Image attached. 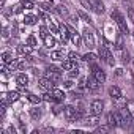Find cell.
Masks as SVG:
<instances>
[{
  "label": "cell",
  "instance_id": "1",
  "mask_svg": "<svg viewBox=\"0 0 134 134\" xmlns=\"http://www.w3.org/2000/svg\"><path fill=\"white\" fill-rule=\"evenodd\" d=\"M110 16H112V19L117 22V25H118V29H120V33H121V35H128V33H129V29H128L126 21H125V18L121 16V13H120L118 10H114V11L110 13Z\"/></svg>",
  "mask_w": 134,
  "mask_h": 134
},
{
  "label": "cell",
  "instance_id": "2",
  "mask_svg": "<svg viewBox=\"0 0 134 134\" xmlns=\"http://www.w3.org/2000/svg\"><path fill=\"white\" fill-rule=\"evenodd\" d=\"M63 115H65V118L68 120V121H77L82 117V114L79 112V109H76L74 106H66L63 109Z\"/></svg>",
  "mask_w": 134,
  "mask_h": 134
},
{
  "label": "cell",
  "instance_id": "3",
  "mask_svg": "<svg viewBox=\"0 0 134 134\" xmlns=\"http://www.w3.org/2000/svg\"><path fill=\"white\" fill-rule=\"evenodd\" d=\"M99 57L109 65V66H114V63H115V58H114V55L110 54V51L107 49V46H99Z\"/></svg>",
  "mask_w": 134,
  "mask_h": 134
},
{
  "label": "cell",
  "instance_id": "4",
  "mask_svg": "<svg viewBox=\"0 0 134 134\" xmlns=\"http://www.w3.org/2000/svg\"><path fill=\"white\" fill-rule=\"evenodd\" d=\"M62 68H57V66H47L46 68V76L49 77V79H52L54 82H57V81H60V77H62Z\"/></svg>",
  "mask_w": 134,
  "mask_h": 134
},
{
  "label": "cell",
  "instance_id": "5",
  "mask_svg": "<svg viewBox=\"0 0 134 134\" xmlns=\"http://www.w3.org/2000/svg\"><path fill=\"white\" fill-rule=\"evenodd\" d=\"M82 41H84V44H85L88 49H93V47H95V36H93L92 30L85 29V30L82 32Z\"/></svg>",
  "mask_w": 134,
  "mask_h": 134
},
{
  "label": "cell",
  "instance_id": "6",
  "mask_svg": "<svg viewBox=\"0 0 134 134\" xmlns=\"http://www.w3.org/2000/svg\"><path fill=\"white\" fill-rule=\"evenodd\" d=\"M118 112H120V117H121V126H125V128L129 126V123L132 121V115H131V112L126 109V106L121 107Z\"/></svg>",
  "mask_w": 134,
  "mask_h": 134
},
{
  "label": "cell",
  "instance_id": "7",
  "mask_svg": "<svg viewBox=\"0 0 134 134\" xmlns=\"http://www.w3.org/2000/svg\"><path fill=\"white\" fill-rule=\"evenodd\" d=\"M107 125H109L110 128H115V126L121 125L120 112H110V114H107Z\"/></svg>",
  "mask_w": 134,
  "mask_h": 134
},
{
  "label": "cell",
  "instance_id": "8",
  "mask_svg": "<svg viewBox=\"0 0 134 134\" xmlns=\"http://www.w3.org/2000/svg\"><path fill=\"white\" fill-rule=\"evenodd\" d=\"M104 109V103L101 99H93L92 104H90V114L92 115H99Z\"/></svg>",
  "mask_w": 134,
  "mask_h": 134
},
{
  "label": "cell",
  "instance_id": "9",
  "mask_svg": "<svg viewBox=\"0 0 134 134\" xmlns=\"http://www.w3.org/2000/svg\"><path fill=\"white\" fill-rule=\"evenodd\" d=\"M92 74L103 84V82H106V73L99 68L98 65H95V63H92Z\"/></svg>",
  "mask_w": 134,
  "mask_h": 134
},
{
  "label": "cell",
  "instance_id": "10",
  "mask_svg": "<svg viewBox=\"0 0 134 134\" xmlns=\"http://www.w3.org/2000/svg\"><path fill=\"white\" fill-rule=\"evenodd\" d=\"M87 88H88L90 92H98V90L101 88V82H99L93 74H92V76L87 79Z\"/></svg>",
  "mask_w": 134,
  "mask_h": 134
},
{
  "label": "cell",
  "instance_id": "11",
  "mask_svg": "<svg viewBox=\"0 0 134 134\" xmlns=\"http://www.w3.org/2000/svg\"><path fill=\"white\" fill-rule=\"evenodd\" d=\"M88 3L92 7V11H95L96 14L104 13V3L101 2V0H88Z\"/></svg>",
  "mask_w": 134,
  "mask_h": 134
},
{
  "label": "cell",
  "instance_id": "12",
  "mask_svg": "<svg viewBox=\"0 0 134 134\" xmlns=\"http://www.w3.org/2000/svg\"><path fill=\"white\" fill-rule=\"evenodd\" d=\"M58 29H60V38H62V43H66V41L71 38V32H70V29L66 27L63 22L58 25Z\"/></svg>",
  "mask_w": 134,
  "mask_h": 134
},
{
  "label": "cell",
  "instance_id": "13",
  "mask_svg": "<svg viewBox=\"0 0 134 134\" xmlns=\"http://www.w3.org/2000/svg\"><path fill=\"white\" fill-rule=\"evenodd\" d=\"M38 84H40V87H41L43 90H52V88H54V85H55V84H54V81H52V79H49L47 76H46V77H41V79L38 81Z\"/></svg>",
  "mask_w": 134,
  "mask_h": 134
},
{
  "label": "cell",
  "instance_id": "14",
  "mask_svg": "<svg viewBox=\"0 0 134 134\" xmlns=\"http://www.w3.org/2000/svg\"><path fill=\"white\" fill-rule=\"evenodd\" d=\"M109 96H110L114 101H117V99L121 98V90H120L117 85H112V87L109 88Z\"/></svg>",
  "mask_w": 134,
  "mask_h": 134
},
{
  "label": "cell",
  "instance_id": "15",
  "mask_svg": "<svg viewBox=\"0 0 134 134\" xmlns=\"http://www.w3.org/2000/svg\"><path fill=\"white\" fill-rule=\"evenodd\" d=\"M55 13L58 14V16H62V18H70V11H68V8H66L65 5H57L55 7Z\"/></svg>",
  "mask_w": 134,
  "mask_h": 134
},
{
  "label": "cell",
  "instance_id": "16",
  "mask_svg": "<svg viewBox=\"0 0 134 134\" xmlns=\"http://www.w3.org/2000/svg\"><path fill=\"white\" fill-rule=\"evenodd\" d=\"M16 82H18L19 87H27V84H29V76L24 74V73H21V74L16 76Z\"/></svg>",
  "mask_w": 134,
  "mask_h": 134
},
{
  "label": "cell",
  "instance_id": "17",
  "mask_svg": "<svg viewBox=\"0 0 134 134\" xmlns=\"http://www.w3.org/2000/svg\"><path fill=\"white\" fill-rule=\"evenodd\" d=\"M52 96H54L55 103H62V101L66 98V95H65L62 90H58V88H52Z\"/></svg>",
  "mask_w": 134,
  "mask_h": 134
},
{
  "label": "cell",
  "instance_id": "18",
  "mask_svg": "<svg viewBox=\"0 0 134 134\" xmlns=\"http://www.w3.org/2000/svg\"><path fill=\"white\" fill-rule=\"evenodd\" d=\"M70 32H71V41H73V44H74L76 47H79V46H81V43H82L81 35H79L77 32H74L73 29H70Z\"/></svg>",
  "mask_w": 134,
  "mask_h": 134
},
{
  "label": "cell",
  "instance_id": "19",
  "mask_svg": "<svg viewBox=\"0 0 134 134\" xmlns=\"http://www.w3.org/2000/svg\"><path fill=\"white\" fill-rule=\"evenodd\" d=\"M30 51H32V47H30L29 44H21V46H18V54H19V55H29Z\"/></svg>",
  "mask_w": 134,
  "mask_h": 134
},
{
  "label": "cell",
  "instance_id": "20",
  "mask_svg": "<svg viewBox=\"0 0 134 134\" xmlns=\"http://www.w3.org/2000/svg\"><path fill=\"white\" fill-rule=\"evenodd\" d=\"M74 63H73V60L70 58V60H62V70L63 71H70L71 68H74Z\"/></svg>",
  "mask_w": 134,
  "mask_h": 134
},
{
  "label": "cell",
  "instance_id": "21",
  "mask_svg": "<svg viewBox=\"0 0 134 134\" xmlns=\"http://www.w3.org/2000/svg\"><path fill=\"white\" fill-rule=\"evenodd\" d=\"M84 125H87V126H95V125H98L99 123V120H98V115H93V117H88V118H85V121H82Z\"/></svg>",
  "mask_w": 134,
  "mask_h": 134
},
{
  "label": "cell",
  "instance_id": "22",
  "mask_svg": "<svg viewBox=\"0 0 134 134\" xmlns=\"http://www.w3.org/2000/svg\"><path fill=\"white\" fill-rule=\"evenodd\" d=\"M36 21H38V18H36L35 14H27V16L24 18V24H27V25H33V24H36Z\"/></svg>",
  "mask_w": 134,
  "mask_h": 134
},
{
  "label": "cell",
  "instance_id": "23",
  "mask_svg": "<svg viewBox=\"0 0 134 134\" xmlns=\"http://www.w3.org/2000/svg\"><path fill=\"white\" fill-rule=\"evenodd\" d=\"M63 57H65L63 51H52L51 52V58L52 60H63Z\"/></svg>",
  "mask_w": 134,
  "mask_h": 134
},
{
  "label": "cell",
  "instance_id": "24",
  "mask_svg": "<svg viewBox=\"0 0 134 134\" xmlns=\"http://www.w3.org/2000/svg\"><path fill=\"white\" fill-rule=\"evenodd\" d=\"M27 44H29L32 49L38 47V40L35 38V35H29V38H27Z\"/></svg>",
  "mask_w": 134,
  "mask_h": 134
},
{
  "label": "cell",
  "instance_id": "25",
  "mask_svg": "<svg viewBox=\"0 0 134 134\" xmlns=\"http://www.w3.org/2000/svg\"><path fill=\"white\" fill-rule=\"evenodd\" d=\"M2 62L7 63V65L11 63V62H13V54H11V52H3V54H2Z\"/></svg>",
  "mask_w": 134,
  "mask_h": 134
},
{
  "label": "cell",
  "instance_id": "26",
  "mask_svg": "<svg viewBox=\"0 0 134 134\" xmlns=\"http://www.w3.org/2000/svg\"><path fill=\"white\" fill-rule=\"evenodd\" d=\"M77 16H79V18H81L82 21H85V22H88V24H92V18H90V16H88L87 13H84L82 10H79V11H77Z\"/></svg>",
  "mask_w": 134,
  "mask_h": 134
},
{
  "label": "cell",
  "instance_id": "27",
  "mask_svg": "<svg viewBox=\"0 0 134 134\" xmlns=\"http://www.w3.org/2000/svg\"><path fill=\"white\" fill-rule=\"evenodd\" d=\"M44 44H46L47 47H54V46L57 44V41H55V40H54L52 36H49V35H47V36L44 38Z\"/></svg>",
  "mask_w": 134,
  "mask_h": 134
},
{
  "label": "cell",
  "instance_id": "28",
  "mask_svg": "<svg viewBox=\"0 0 134 134\" xmlns=\"http://www.w3.org/2000/svg\"><path fill=\"white\" fill-rule=\"evenodd\" d=\"M30 117L33 120H40L41 118V110L40 109H30Z\"/></svg>",
  "mask_w": 134,
  "mask_h": 134
},
{
  "label": "cell",
  "instance_id": "29",
  "mask_svg": "<svg viewBox=\"0 0 134 134\" xmlns=\"http://www.w3.org/2000/svg\"><path fill=\"white\" fill-rule=\"evenodd\" d=\"M82 60H85V62H90V63H93V62L96 60V55H95L93 52H88V54H85V55L82 57Z\"/></svg>",
  "mask_w": 134,
  "mask_h": 134
},
{
  "label": "cell",
  "instance_id": "30",
  "mask_svg": "<svg viewBox=\"0 0 134 134\" xmlns=\"http://www.w3.org/2000/svg\"><path fill=\"white\" fill-rule=\"evenodd\" d=\"M19 99V93L18 92H10L8 93V101L10 103H14V101H18Z\"/></svg>",
  "mask_w": 134,
  "mask_h": 134
},
{
  "label": "cell",
  "instance_id": "31",
  "mask_svg": "<svg viewBox=\"0 0 134 134\" xmlns=\"http://www.w3.org/2000/svg\"><path fill=\"white\" fill-rule=\"evenodd\" d=\"M29 99H30L32 103H35V104H38V103H41V101H43V98H41V96L33 95V93H29Z\"/></svg>",
  "mask_w": 134,
  "mask_h": 134
},
{
  "label": "cell",
  "instance_id": "32",
  "mask_svg": "<svg viewBox=\"0 0 134 134\" xmlns=\"http://www.w3.org/2000/svg\"><path fill=\"white\" fill-rule=\"evenodd\" d=\"M115 49H117V51H123V38H121V35H118V38H117Z\"/></svg>",
  "mask_w": 134,
  "mask_h": 134
},
{
  "label": "cell",
  "instance_id": "33",
  "mask_svg": "<svg viewBox=\"0 0 134 134\" xmlns=\"http://www.w3.org/2000/svg\"><path fill=\"white\" fill-rule=\"evenodd\" d=\"M68 74H70V77H71V79H73V77H77V76H79V70H77V65L74 66V68H71V70H70V73H68Z\"/></svg>",
  "mask_w": 134,
  "mask_h": 134
},
{
  "label": "cell",
  "instance_id": "34",
  "mask_svg": "<svg viewBox=\"0 0 134 134\" xmlns=\"http://www.w3.org/2000/svg\"><path fill=\"white\" fill-rule=\"evenodd\" d=\"M22 7H24L25 10H32L35 5H33V2H32V0H24V2H22Z\"/></svg>",
  "mask_w": 134,
  "mask_h": 134
},
{
  "label": "cell",
  "instance_id": "35",
  "mask_svg": "<svg viewBox=\"0 0 134 134\" xmlns=\"http://www.w3.org/2000/svg\"><path fill=\"white\" fill-rule=\"evenodd\" d=\"M51 5H52V3H38V7H40L43 11H51Z\"/></svg>",
  "mask_w": 134,
  "mask_h": 134
},
{
  "label": "cell",
  "instance_id": "36",
  "mask_svg": "<svg viewBox=\"0 0 134 134\" xmlns=\"http://www.w3.org/2000/svg\"><path fill=\"white\" fill-rule=\"evenodd\" d=\"M22 10H24V7H22V3H21V5H14V7H13V10H11V11H13V13H14V14H19V13H21V11H22Z\"/></svg>",
  "mask_w": 134,
  "mask_h": 134
},
{
  "label": "cell",
  "instance_id": "37",
  "mask_svg": "<svg viewBox=\"0 0 134 134\" xmlns=\"http://www.w3.org/2000/svg\"><path fill=\"white\" fill-rule=\"evenodd\" d=\"M47 35H49V33H47V29H46V27H43V25H41V27H40V36H41V38H43V40H44V38H46V36H47Z\"/></svg>",
  "mask_w": 134,
  "mask_h": 134
},
{
  "label": "cell",
  "instance_id": "38",
  "mask_svg": "<svg viewBox=\"0 0 134 134\" xmlns=\"http://www.w3.org/2000/svg\"><path fill=\"white\" fill-rule=\"evenodd\" d=\"M128 18H129V21L134 24V8H132V7L128 8Z\"/></svg>",
  "mask_w": 134,
  "mask_h": 134
},
{
  "label": "cell",
  "instance_id": "39",
  "mask_svg": "<svg viewBox=\"0 0 134 134\" xmlns=\"http://www.w3.org/2000/svg\"><path fill=\"white\" fill-rule=\"evenodd\" d=\"M49 30H51L52 33H58V32H60V29H58L57 25H54L52 22H49Z\"/></svg>",
  "mask_w": 134,
  "mask_h": 134
},
{
  "label": "cell",
  "instance_id": "40",
  "mask_svg": "<svg viewBox=\"0 0 134 134\" xmlns=\"http://www.w3.org/2000/svg\"><path fill=\"white\" fill-rule=\"evenodd\" d=\"M110 129V126L107 125V126H99V128H96V132H107Z\"/></svg>",
  "mask_w": 134,
  "mask_h": 134
},
{
  "label": "cell",
  "instance_id": "41",
  "mask_svg": "<svg viewBox=\"0 0 134 134\" xmlns=\"http://www.w3.org/2000/svg\"><path fill=\"white\" fill-rule=\"evenodd\" d=\"M2 36H3V38H8V36H10V27H7V25L3 27V32H2Z\"/></svg>",
  "mask_w": 134,
  "mask_h": 134
},
{
  "label": "cell",
  "instance_id": "42",
  "mask_svg": "<svg viewBox=\"0 0 134 134\" xmlns=\"http://www.w3.org/2000/svg\"><path fill=\"white\" fill-rule=\"evenodd\" d=\"M68 57H70V58H71V60H73V62H74V60H77V58H79V55H77V54H76V52H70V54H68Z\"/></svg>",
  "mask_w": 134,
  "mask_h": 134
},
{
  "label": "cell",
  "instance_id": "43",
  "mask_svg": "<svg viewBox=\"0 0 134 134\" xmlns=\"http://www.w3.org/2000/svg\"><path fill=\"white\" fill-rule=\"evenodd\" d=\"M44 101H51V103H54L55 99H54V96H52V93L51 95H44V98H43Z\"/></svg>",
  "mask_w": 134,
  "mask_h": 134
},
{
  "label": "cell",
  "instance_id": "44",
  "mask_svg": "<svg viewBox=\"0 0 134 134\" xmlns=\"http://www.w3.org/2000/svg\"><path fill=\"white\" fill-rule=\"evenodd\" d=\"M40 16H41V18H43V19H44L46 22H51V18H49V16H47L46 13H40Z\"/></svg>",
  "mask_w": 134,
  "mask_h": 134
},
{
  "label": "cell",
  "instance_id": "45",
  "mask_svg": "<svg viewBox=\"0 0 134 134\" xmlns=\"http://www.w3.org/2000/svg\"><path fill=\"white\" fill-rule=\"evenodd\" d=\"M123 62H125V63H128V62H129V54H128V52H126V54H123Z\"/></svg>",
  "mask_w": 134,
  "mask_h": 134
},
{
  "label": "cell",
  "instance_id": "46",
  "mask_svg": "<svg viewBox=\"0 0 134 134\" xmlns=\"http://www.w3.org/2000/svg\"><path fill=\"white\" fill-rule=\"evenodd\" d=\"M79 87H81V88H84V87H85V79H84V77L79 81Z\"/></svg>",
  "mask_w": 134,
  "mask_h": 134
},
{
  "label": "cell",
  "instance_id": "47",
  "mask_svg": "<svg viewBox=\"0 0 134 134\" xmlns=\"http://www.w3.org/2000/svg\"><path fill=\"white\" fill-rule=\"evenodd\" d=\"M63 85H65V87H66V88H70V87H71V85H73V82H71V81H66V82H65V84H63Z\"/></svg>",
  "mask_w": 134,
  "mask_h": 134
},
{
  "label": "cell",
  "instance_id": "48",
  "mask_svg": "<svg viewBox=\"0 0 134 134\" xmlns=\"http://www.w3.org/2000/svg\"><path fill=\"white\" fill-rule=\"evenodd\" d=\"M115 74H117V76H121V74H123V70H120V68H118V70L115 71Z\"/></svg>",
  "mask_w": 134,
  "mask_h": 134
},
{
  "label": "cell",
  "instance_id": "49",
  "mask_svg": "<svg viewBox=\"0 0 134 134\" xmlns=\"http://www.w3.org/2000/svg\"><path fill=\"white\" fill-rule=\"evenodd\" d=\"M128 2V5H131V0H123V3H126Z\"/></svg>",
  "mask_w": 134,
  "mask_h": 134
},
{
  "label": "cell",
  "instance_id": "50",
  "mask_svg": "<svg viewBox=\"0 0 134 134\" xmlns=\"http://www.w3.org/2000/svg\"><path fill=\"white\" fill-rule=\"evenodd\" d=\"M132 38H134V32H132Z\"/></svg>",
  "mask_w": 134,
  "mask_h": 134
}]
</instances>
